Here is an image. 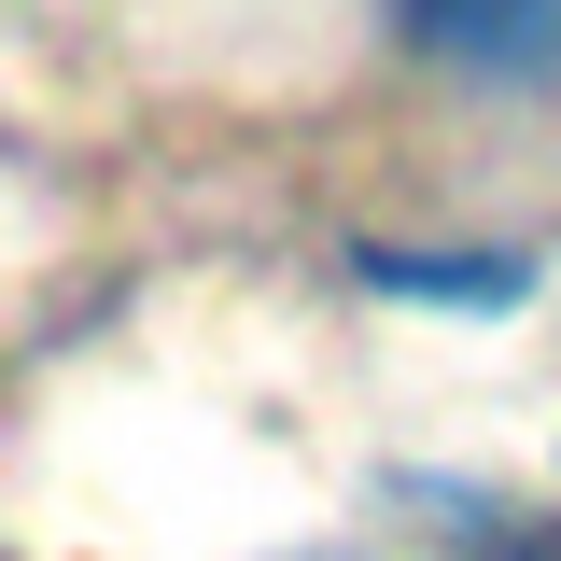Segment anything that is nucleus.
<instances>
[{"instance_id":"obj_3","label":"nucleus","mask_w":561,"mask_h":561,"mask_svg":"<svg viewBox=\"0 0 561 561\" xmlns=\"http://www.w3.org/2000/svg\"><path fill=\"white\" fill-rule=\"evenodd\" d=\"M421 505H435V519H449L478 561H561V519H519L505 491H449V478H421Z\"/></svg>"},{"instance_id":"obj_2","label":"nucleus","mask_w":561,"mask_h":561,"mask_svg":"<svg viewBox=\"0 0 561 561\" xmlns=\"http://www.w3.org/2000/svg\"><path fill=\"white\" fill-rule=\"evenodd\" d=\"M351 267L379 295H421V309H519L534 295V253H393V239H365Z\"/></svg>"},{"instance_id":"obj_1","label":"nucleus","mask_w":561,"mask_h":561,"mask_svg":"<svg viewBox=\"0 0 561 561\" xmlns=\"http://www.w3.org/2000/svg\"><path fill=\"white\" fill-rule=\"evenodd\" d=\"M393 28L463 84H561V0H393Z\"/></svg>"}]
</instances>
